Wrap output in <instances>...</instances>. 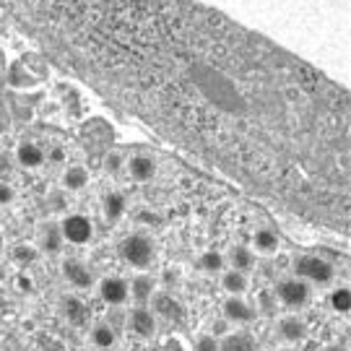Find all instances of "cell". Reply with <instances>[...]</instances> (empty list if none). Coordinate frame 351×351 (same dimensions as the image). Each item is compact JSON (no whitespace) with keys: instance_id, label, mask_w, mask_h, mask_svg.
<instances>
[{"instance_id":"1","label":"cell","mask_w":351,"mask_h":351,"mask_svg":"<svg viewBox=\"0 0 351 351\" xmlns=\"http://www.w3.org/2000/svg\"><path fill=\"white\" fill-rule=\"evenodd\" d=\"M120 255L128 261V265H133L136 271H146L154 265V258H156V245L151 234L146 232H133L123 239L120 245Z\"/></svg>"},{"instance_id":"2","label":"cell","mask_w":351,"mask_h":351,"mask_svg":"<svg viewBox=\"0 0 351 351\" xmlns=\"http://www.w3.org/2000/svg\"><path fill=\"white\" fill-rule=\"evenodd\" d=\"M294 276L307 281V284H317V287H328L336 278V268L330 261L320 258V255H300L294 261Z\"/></svg>"},{"instance_id":"3","label":"cell","mask_w":351,"mask_h":351,"mask_svg":"<svg viewBox=\"0 0 351 351\" xmlns=\"http://www.w3.org/2000/svg\"><path fill=\"white\" fill-rule=\"evenodd\" d=\"M274 297H276V302L281 307H287L289 313H294V310H302V307H307L313 302V287L297 276L281 278L276 284Z\"/></svg>"},{"instance_id":"4","label":"cell","mask_w":351,"mask_h":351,"mask_svg":"<svg viewBox=\"0 0 351 351\" xmlns=\"http://www.w3.org/2000/svg\"><path fill=\"white\" fill-rule=\"evenodd\" d=\"M47 75L39 73V68H32V60L29 58H21V60H13L8 65V73H5V84L13 88V91H32V88L39 86V81H45Z\"/></svg>"},{"instance_id":"5","label":"cell","mask_w":351,"mask_h":351,"mask_svg":"<svg viewBox=\"0 0 351 351\" xmlns=\"http://www.w3.org/2000/svg\"><path fill=\"white\" fill-rule=\"evenodd\" d=\"M60 232L65 242L71 245H88L94 237V224L86 213H68L60 219Z\"/></svg>"},{"instance_id":"6","label":"cell","mask_w":351,"mask_h":351,"mask_svg":"<svg viewBox=\"0 0 351 351\" xmlns=\"http://www.w3.org/2000/svg\"><path fill=\"white\" fill-rule=\"evenodd\" d=\"M65 239L63 232H60V221L55 219H47L37 226V250L45 252V255H58L63 250Z\"/></svg>"},{"instance_id":"7","label":"cell","mask_w":351,"mask_h":351,"mask_svg":"<svg viewBox=\"0 0 351 351\" xmlns=\"http://www.w3.org/2000/svg\"><path fill=\"white\" fill-rule=\"evenodd\" d=\"M128 328L138 336V339H154L156 336V328H159V320L156 315L149 310V304H136L130 315H128Z\"/></svg>"},{"instance_id":"8","label":"cell","mask_w":351,"mask_h":351,"mask_svg":"<svg viewBox=\"0 0 351 351\" xmlns=\"http://www.w3.org/2000/svg\"><path fill=\"white\" fill-rule=\"evenodd\" d=\"M63 276H65V281L73 289H78V291H88V289L94 287V281H97L94 274H91V268H88L86 263H81L78 258L63 261Z\"/></svg>"},{"instance_id":"9","label":"cell","mask_w":351,"mask_h":351,"mask_svg":"<svg viewBox=\"0 0 351 351\" xmlns=\"http://www.w3.org/2000/svg\"><path fill=\"white\" fill-rule=\"evenodd\" d=\"M99 297L110 307H123L130 294H128V281L123 276H107L99 281Z\"/></svg>"},{"instance_id":"10","label":"cell","mask_w":351,"mask_h":351,"mask_svg":"<svg viewBox=\"0 0 351 351\" xmlns=\"http://www.w3.org/2000/svg\"><path fill=\"white\" fill-rule=\"evenodd\" d=\"M60 313L73 328H86L91 323V310H88L86 302H81V297L75 294H65L60 300Z\"/></svg>"},{"instance_id":"11","label":"cell","mask_w":351,"mask_h":351,"mask_svg":"<svg viewBox=\"0 0 351 351\" xmlns=\"http://www.w3.org/2000/svg\"><path fill=\"white\" fill-rule=\"evenodd\" d=\"M224 317L229 323H237V326H247V323H255L258 317V310L250 300L245 297H229L224 302Z\"/></svg>"},{"instance_id":"12","label":"cell","mask_w":351,"mask_h":351,"mask_svg":"<svg viewBox=\"0 0 351 351\" xmlns=\"http://www.w3.org/2000/svg\"><path fill=\"white\" fill-rule=\"evenodd\" d=\"M149 304H151L149 310L156 315V320H159V317H164V320H177V317L182 315V304H180V302L175 300V294L167 291V289H164V291H156V294L151 297Z\"/></svg>"},{"instance_id":"13","label":"cell","mask_w":351,"mask_h":351,"mask_svg":"<svg viewBox=\"0 0 351 351\" xmlns=\"http://www.w3.org/2000/svg\"><path fill=\"white\" fill-rule=\"evenodd\" d=\"M128 294L136 304H149L151 297L156 294V278L146 274V271H141L138 276H133L128 281Z\"/></svg>"},{"instance_id":"14","label":"cell","mask_w":351,"mask_h":351,"mask_svg":"<svg viewBox=\"0 0 351 351\" xmlns=\"http://www.w3.org/2000/svg\"><path fill=\"white\" fill-rule=\"evenodd\" d=\"M278 336L281 341H287V343H300V341L307 339V323L302 320L300 315H284V317H278Z\"/></svg>"},{"instance_id":"15","label":"cell","mask_w":351,"mask_h":351,"mask_svg":"<svg viewBox=\"0 0 351 351\" xmlns=\"http://www.w3.org/2000/svg\"><path fill=\"white\" fill-rule=\"evenodd\" d=\"M16 162H19V167H24V169H37V167H42V164L47 162V154L34 141H24V143L16 146Z\"/></svg>"},{"instance_id":"16","label":"cell","mask_w":351,"mask_h":351,"mask_svg":"<svg viewBox=\"0 0 351 351\" xmlns=\"http://www.w3.org/2000/svg\"><path fill=\"white\" fill-rule=\"evenodd\" d=\"M125 172L136 182H149L156 175V162L151 156H146V154H136V156H130L125 162Z\"/></svg>"},{"instance_id":"17","label":"cell","mask_w":351,"mask_h":351,"mask_svg":"<svg viewBox=\"0 0 351 351\" xmlns=\"http://www.w3.org/2000/svg\"><path fill=\"white\" fill-rule=\"evenodd\" d=\"M226 263L232 265L234 271H239V274H247V276H250L252 271H255V265H258V255H255V250L247 247V245H234V247L229 250Z\"/></svg>"},{"instance_id":"18","label":"cell","mask_w":351,"mask_h":351,"mask_svg":"<svg viewBox=\"0 0 351 351\" xmlns=\"http://www.w3.org/2000/svg\"><path fill=\"white\" fill-rule=\"evenodd\" d=\"M219 351H258V343L247 330H229L219 339Z\"/></svg>"},{"instance_id":"19","label":"cell","mask_w":351,"mask_h":351,"mask_svg":"<svg viewBox=\"0 0 351 351\" xmlns=\"http://www.w3.org/2000/svg\"><path fill=\"white\" fill-rule=\"evenodd\" d=\"M278 245H281V239H278V234L271 226L255 229V234H252V250L255 252H261V255H274V252L278 250Z\"/></svg>"},{"instance_id":"20","label":"cell","mask_w":351,"mask_h":351,"mask_svg":"<svg viewBox=\"0 0 351 351\" xmlns=\"http://www.w3.org/2000/svg\"><path fill=\"white\" fill-rule=\"evenodd\" d=\"M221 289L229 297H242L250 289V278H247V274H239L234 268H229V271H221Z\"/></svg>"},{"instance_id":"21","label":"cell","mask_w":351,"mask_h":351,"mask_svg":"<svg viewBox=\"0 0 351 351\" xmlns=\"http://www.w3.org/2000/svg\"><path fill=\"white\" fill-rule=\"evenodd\" d=\"M88 182H91V175L81 164H73L63 172V188L71 190V193H81L84 188H88Z\"/></svg>"},{"instance_id":"22","label":"cell","mask_w":351,"mask_h":351,"mask_svg":"<svg viewBox=\"0 0 351 351\" xmlns=\"http://www.w3.org/2000/svg\"><path fill=\"white\" fill-rule=\"evenodd\" d=\"M91 343H94L99 351L114 349V343H117V330H114V326H110L107 320H104V323H97V326H91Z\"/></svg>"},{"instance_id":"23","label":"cell","mask_w":351,"mask_h":351,"mask_svg":"<svg viewBox=\"0 0 351 351\" xmlns=\"http://www.w3.org/2000/svg\"><path fill=\"white\" fill-rule=\"evenodd\" d=\"M128 208V201L123 193H117V190H112V193H107L104 195V201H101V213L110 219V221H120L123 219V213H125Z\"/></svg>"},{"instance_id":"24","label":"cell","mask_w":351,"mask_h":351,"mask_svg":"<svg viewBox=\"0 0 351 351\" xmlns=\"http://www.w3.org/2000/svg\"><path fill=\"white\" fill-rule=\"evenodd\" d=\"M11 261L19 265V268H29V265H34L39 261L37 245H26V242H21V245H13V247H11Z\"/></svg>"},{"instance_id":"25","label":"cell","mask_w":351,"mask_h":351,"mask_svg":"<svg viewBox=\"0 0 351 351\" xmlns=\"http://www.w3.org/2000/svg\"><path fill=\"white\" fill-rule=\"evenodd\" d=\"M198 268L203 274H221L226 268V255L219 250H206L198 255Z\"/></svg>"},{"instance_id":"26","label":"cell","mask_w":351,"mask_h":351,"mask_svg":"<svg viewBox=\"0 0 351 351\" xmlns=\"http://www.w3.org/2000/svg\"><path fill=\"white\" fill-rule=\"evenodd\" d=\"M328 307L339 315L351 313V289H346V287L333 289V291L328 294Z\"/></svg>"},{"instance_id":"27","label":"cell","mask_w":351,"mask_h":351,"mask_svg":"<svg viewBox=\"0 0 351 351\" xmlns=\"http://www.w3.org/2000/svg\"><path fill=\"white\" fill-rule=\"evenodd\" d=\"M101 167H104L107 175H123V169H125V156H123L120 151H107V154L101 156Z\"/></svg>"},{"instance_id":"28","label":"cell","mask_w":351,"mask_h":351,"mask_svg":"<svg viewBox=\"0 0 351 351\" xmlns=\"http://www.w3.org/2000/svg\"><path fill=\"white\" fill-rule=\"evenodd\" d=\"M255 304V310H258V315L263 313V315H274L276 313V307H278V302H276V297H274V291H261L258 294V302H252Z\"/></svg>"},{"instance_id":"29","label":"cell","mask_w":351,"mask_h":351,"mask_svg":"<svg viewBox=\"0 0 351 351\" xmlns=\"http://www.w3.org/2000/svg\"><path fill=\"white\" fill-rule=\"evenodd\" d=\"M193 351H219V339H213L211 333H201L193 343Z\"/></svg>"},{"instance_id":"30","label":"cell","mask_w":351,"mask_h":351,"mask_svg":"<svg viewBox=\"0 0 351 351\" xmlns=\"http://www.w3.org/2000/svg\"><path fill=\"white\" fill-rule=\"evenodd\" d=\"M162 351H190V349H188V341L172 333V336H167L162 341Z\"/></svg>"},{"instance_id":"31","label":"cell","mask_w":351,"mask_h":351,"mask_svg":"<svg viewBox=\"0 0 351 351\" xmlns=\"http://www.w3.org/2000/svg\"><path fill=\"white\" fill-rule=\"evenodd\" d=\"M13 201H16V188L11 182L0 180V206H11Z\"/></svg>"},{"instance_id":"32","label":"cell","mask_w":351,"mask_h":351,"mask_svg":"<svg viewBox=\"0 0 351 351\" xmlns=\"http://www.w3.org/2000/svg\"><path fill=\"white\" fill-rule=\"evenodd\" d=\"M229 330H232V323H229L226 317H216V320H213V326H211L213 339H221V336H226Z\"/></svg>"},{"instance_id":"33","label":"cell","mask_w":351,"mask_h":351,"mask_svg":"<svg viewBox=\"0 0 351 351\" xmlns=\"http://www.w3.org/2000/svg\"><path fill=\"white\" fill-rule=\"evenodd\" d=\"M162 284H164V289H175L177 284H180V271H177V268H164Z\"/></svg>"},{"instance_id":"34","label":"cell","mask_w":351,"mask_h":351,"mask_svg":"<svg viewBox=\"0 0 351 351\" xmlns=\"http://www.w3.org/2000/svg\"><path fill=\"white\" fill-rule=\"evenodd\" d=\"M16 289L29 294V291H32V278L26 276V274H19V276H16Z\"/></svg>"},{"instance_id":"35","label":"cell","mask_w":351,"mask_h":351,"mask_svg":"<svg viewBox=\"0 0 351 351\" xmlns=\"http://www.w3.org/2000/svg\"><path fill=\"white\" fill-rule=\"evenodd\" d=\"M65 159V151L63 149H52L50 151V162H63Z\"/></svg>"},{"instance_id":"36","label":"cell","mask_w":351,"mask_h":351,"mask_svg":"<svg viewBox=\"0 0 351 351\" xmlns=\"http://www.w3.org/2000/svg\"><path fill=\"white\" fill-rule=\"evenodd\" d=\"M0 252H3V234H0Z\"/></svg>"}]
</instances>
